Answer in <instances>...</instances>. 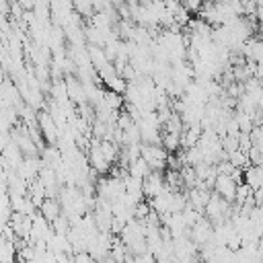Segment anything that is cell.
I'll return each instance as SVG.
<instances>
[{
  "label": "cell",
  "mask_w": 263,
  "mask_h": 263,
  "mask_svg": "<svg viewBox=\"0 0 263 263\" xmlns=\"http://www.w3.org/2000/svg\"><path fill=\"white\" fill-rule=\"evenodd\" d=\"M203 214H205V218L212 220L214 224L224 222V220H228V216H230V201H226V199H224L222 195H218V193H212L210 199H208V203H205Z\"/></svg>",
  "instance_id": "obj_1"
},
{
  "label": "cell",
  "mask_w": 263,
  "mask_h": 263,
  "mask_svg": "<svg viewBox=\"0 0 263 263\" xmlns=\"http://www.w3.org/2000/svg\"><path fill=\"white\" fill-rule=\"evenodd\" d=\"M142 158L150 164L152 171H162L168 162L166 148L160 144H142Z\"/></svg>",
  "instance_id": "obj_2"
},
{
  "label": "cell",
  "mask_w": 263,
  "mask_h": 263,
  "mask_svg": "<svg viewBox=\"0 0 263 263\" xmlns=\"http://www.w3.org/2000/svg\"><path fill=\"white\" fill-rule=\"evenodd\" d=\"M236 189H238V181L232 177V175H220L216 177V183H214V191L218 195H222L226 201H234L236 199Z\"/></svg>",
  "instance_id": "obj_3"
},
{
  "label": "cell",
  "mask_w": 263,
  "mask_h": 263,
  "mask_svg": "<svg viewBox=\"0 0 263 263\" xmlns=\"http://www.w3.org/2000/svg\"><path fill=\"white\" fill-rule=\"evenodd\" d=\"M37 123H39V129H41V134H43V138H45L47 142L55 144L58 138H60V127H58L55 119L51 117V113H45V111L39 113V115H37Z\"/></svg>",
  "instance_id": "obj_4"
},
{
  "label": "cell",
  "mask_w": 263,
  "mask_h": 263,
  "mask_svg": "<svg viewBox=\"0 0 263 263\" xmlns=\"http://www.w3.org/2000/svg\"><path fill=\"white\" fill-rule=\"evenodd\" d=\"M166 179H162V171H152L146 179H144V193L148 199L156 197L158 193H162L166 189Z\"/></svg>",
  "instance_id": "obj_5"
},
{
  "label": "cell",
  "mask_w": 263,
  "mask_h": 263,
  "mask_svg": "<svg viewBox=\"0 0 263 263\" xmlns=\"http://www.w3.org/2000/svg\"><path fill=\"white\" fill-rule=\"evenodd\" d=\"M242 55L249 60V62H259L263 58V37H249L245 41V47H242Z\"/></svg>",
  "instance_id": "obj_6"
},
{
  "label": "cell",
  "mask_w": 263,
  "mask_h": 263,
  "mask_svg": "<svg viewBox=\"0 0 263 263\" xmlns=\"http://www.w3.org/2000/svg\"><path fill=\"white\" fill-rule=\"evenodd\" d=\"M39 212H41V216H45L49 222H53L55 218H60V216L64 214V212H62V205H60V201H58V199H53V197H47V199L41 203Z\"/></svg>",
  "instance_id": "obj_7"
},
{
  "label": "cell",
  "mask_w": 263,
  "mask_h": 263,
  "mask_svg": "<svg viewBox=\"0 0 263 263\" xmlns=\"http://www.w3.org/2000/svg\"><path fill=\"white\" fill-rule=\"evenodd\" d=\"M127 173L132 175V177H138V179H146L150 173H152V168H150V164L140 156V158H136L129 166H127Z\"/></svg>",
  "instance_id": "obj_8"
},
{
  "label": "cell",
  "mask_w": 263,
  "mask_h": 263,
  "mask_svg": "<svg viewBox=\"0 0 263 263\" xmlns=\"http://www.w3.org/2000/svg\"><path fill=\"white\" fill-rule=\"evenodd\" d=\"M183 4H185V8H187L191 14H199V10H201V6H203V0H183Z\"/></svg>",
  "instance_id": "obj_9"
}]
</instances>
